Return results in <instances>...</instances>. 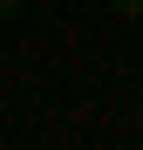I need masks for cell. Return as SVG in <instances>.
I'll return each mask as SVG.
<instances>
[{
	"label": "cell",
	"mask_w": 143,
	"mask_h": 150,
	"mask_svg": "<svg viewBox=\"0 0 143 150\" xmlns=\"http://www.w3.org/2000/svg\"><path fill=\"white\" fill-rule=\"evenodd\" d=\"M116 14H130V21H143V0H109Z\"/></svg>",
	"instance_id": "1"
},
{
	"label": "cell",
	"mask_w": 143,
	"mask_h": 150,
	"mask_svg": "<svg viewBox=\"0 0 143 150\" xmlns=\"http://www.w3.org/2000/svg\"><path fill=\"white\" fill-rule=\"evenodd\" d=\"M14 14H20V0H0V21H14Z\"/></svg>",
	"instance_id": "2"
}]
</instances>
